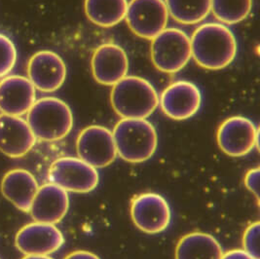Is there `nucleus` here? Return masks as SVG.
I'll list each match as a JSON object with an SVG mask.
<instances>
[{"label": "nucleus", "instance_id": "1", "mask_svg": "<svg viewBox=\"0 0 260 259\" xmlns=\"http://www.w3.org/2000/svg\"><path fill=\"white\" fill-rule=\"evenodd\" d=\"M190 43L191 58L205 70H222L236 57V37L226 25L219 23L200 25L191 36Z\"/></svg>", "mask_w": 260, "mask_h": 259}, {"label": "nucleus", "instance_id": "2", "mask_svg": "<svg viewBox=\"0 0 260 259\" xmlns=\"http://www.w3.org/2000/svg\"><path fill=\"white\" fill-rule=\"evenodd\" d=\"M110 101L122 119H146L159 106L153 85L139 76H125L112 86Z\"/></svg>", "mask_w": 260, "mask_h": 259}, {"label": "nucleus", "instance_id": "3", "mask_svg": "<svg viewBox=\"0 0 260 259\" xmlns=\"http://www.w3.org/2000/svg\"><path fill=\"white\" fill-rule=\"evenodd\" d=\"M112 135L117 155L131 164L149 160L158 146L156 129L146 119H121Z\"/></svg>", "mask_w": 260, "mask_h": 259}, {"label": "nucleus", "instance_id": "4", "mask_svg": "<svg viewBox=\"0 0 260 259\" xmlns=\"http://www.w3.org/2000/svg\"><path fill=\"white\" fill-rule=\"evenodd\" d=\"M26 114V122L36 140L42 142L60 141L73 127L71 107L58 98L45 96L37 100Z\"/></svg>", "mask_w": 260, "mask_h": 259}, {"label": "nucleus", "instance_id": "5", "mask_svg": "<svg viewBox=\"0 0 260 259\" xmlns=\"http://www.w3.org/2000/svg\"><path fill=\"white\" fill-rule=\"evenodd\" d=\"M150 51L154 67L158 71L177 73L191 59L190 37L179 28H165L152 39Z\"/></svg>", "mask_w": 260, "mask_h": 259}, {"label": "nucleus", "instance_id": "6", "mask_svg": "<svg viewBox=\"0 0 260 259\" xmlns=\"http://www.w3.org/2000/svg\"><path fill=\"white\" fill-rule=\"evenodd\" d=\"M48 177L51 183L74 193H89L96 188L100 181L96 169L76 157L55 160L50 166Z\"/></svg>", "mask_w": 260, "mask_h": 259}, {"label": "nucleus", "instance_id": "7", "mask_svg": "<svg viewBox=\"0 0 260 259\" xmlns=\"http://www.w3.org/2000/svg\"><path fill=\"white\" fill-rule=\"evenodd\" d=\"M169 16L164 0H131L125 20L136 36L152 40L167 28Z\"/></svg>", "mask_w": 260, "mask_h": 259}, {"label": "nucleus", "instance_id": "8", "mask_svg": "<svg viewBox=\"0 0 260 259\" xmlns=\"http://www.w3.org/2000/svg\"><path fill=\"white\" fill-rule=\"evenodd\" d=\"M76 151L78 158L95 169L111 165L118 156L112 132L100 125L86 127L79 133Z\"/></svg>", "mask_w": 260, "mask_h": 259}, {"label": "nucleus", "instance_id": "9", "mask_svg": "<svg viewBox=\"0 0 260 259\" xmlns=\"http://www.w3.org/2000/svg\"><path fill=\"white\" fill-rule=\"evenodd\" d=\"M131 217L141 231L158 234L169 227L172 212L164 197L157 193H142L131 203Z\"/></svg>", "mask_w": 260, "mask_h": 259}, {"label": "nucleus", "instance_id": "10", "mask_svg": "<svg viewBox=\"0 0 260 259\" xmlns=\"http://www.w3.org/2000/svg\"><path fill=\"white\" fill-rule=\"evenodd\" d=\"M216 141L226 155L243 157L250 153L258 144V130L248 118L232 116L219 126Z\"/></svg>", "mask_w": 260, "mask_h": 259}, {"label": "nucleus", "instance_id": "11", "mask_svg": "<svg viewBox=\"0 0 260 259\" xmlns=\"http://www.w3.org/2000/svg\"><path fill=\"white\" fill-rule=\"evenodd\" d=\"M67 66L59 55L52 51H39L27 63V78L36 90L53 93L63 85Z\"/></svg>", "mask_w": 260, "mask_h": 259}, {"label": "nucleus", "instance_id": "12", "mask_svg": "<svg viewBox=\"0 0 260 259\" xmlns=\"http://www.w3.org/2000/svg\"><path fill=\"white\" fill-rule=\"evenodd\" d=\"M200 89L189 81H177L169 85L162 92L159 105L166 116L174 120H186L200 109Z\"/></svg>", "mask_w": 260, "mask_h": 259}, {"label": "nucleus", "instance_id": "13", "mask_svg": "<svg viewBox=\"0 0 260 259\" xmlns=\"http://www.w3.org/2000/svg\"><path fill=\"white\" fill-rule=\"evenodd\" d=\"M64 238L54 224L34 222L22 227L15 238L17 248L25 255H49L59 250Z\"/></svg>", "mask_w": 260, "mask_h": 259}, {"label": "nucleus", "instance_id": "14", "mask_svg": "<svg viewBox=\"0 0 260 259\" xmlns=\"http://www.w3.org/2000/svg\"><path fill=\"white\" fill-rule=\"evenodd\" d=\"M91 69L96 82L113 86L127 76L129 59L121 46L105 43L95 49L91 59Z\"/></svg>", "mask_w": 260, "mask_h": 259}, {"label": "nucleus", "instance_id": "15", "mask_svg": "<svg viewBox=\"0 0 260 259\" xmlns=\"http://www.w3.org/2000/svg\"><path fill=\"white\" fill-rule=\"evenodd\" d=\"M69 209L68 192L50 182L38 188L28 212L36 222L55 225L63 219Z\"/></svg>", "mask_w": 260, "mask_h": 259}, {"label": "nucleus", "instance_id": "16", "mask_svg": "<svg viewBox=\"0 0 260 259\" xmlns=\"http://www.w3.org/2000/svg\"><path fill=\"white\" fill-rule=\"evenodd\" d=\"M36 138L26 120L0 114V151L10 158H21L36 145Z\"/></svg>", "mask_w": 260, "mask_h": 259}, {"label": "nucleus", "instance_id": "17", "mask_svg": "<svg viewBox=\"0 0 260 259\" xmlns=\"http://www.w3.org/2000/svg\"><path fill=\"white\" fill-rule=\"evenodd\" d=\"M36 101V88L28 78L11 75L0 81V111L3 114L22 116Z\"/></svg>", "mask_w": 260, "mask_h": 259}, {"label": "nucleus", "instance_id": "18", "mask_svg": "<svg viewBox=\"0 0 260 259\" xmlns=\"http://www.w3.org/2000/svg\"><path fill=\"white\" fill-rule=\"evenodd\" d=\"M39 185L35 176L24 169H15L1 180V193L20 211L29 212Z\"/></svg>", "mask_w": 260, "mask_h": 259}, {"label": "nucleus", "instance_id": "19", "mask_svg": "<svg viewBox=\"0 0 260 259\" xmlns=\"http://www.w3.org/2000/svg\"><path fill=\"white\" fill-rule=\"evenodd\" d=\"M222 247L208 233L192 232L181 237L175 250L176 259H221Z\"/></svg>", "mask_w": 260, "mask_h": 259}, {"label": "nucleus", "instance_id": "20", "mask_svg": "<svg viewBox=\"0 0 260 259\" xmlns=\"http://www.w3.org/2000/svg\"><path fill=\"white\" fill-rule=\"evenodd\" d=\"M87 18L102 27H111L125 20L127 0H85Z\"/></svg>", "mask_w": 260, "mask_h": 259}, {"label": "nucleus", "instance_id": "21", "mask_svg": "<svg viewBox=\"0 0 260 259\" xmlns=\"http://www.w3.org/2000/svg\"><path fill=\"white\" fill-rule=\"evenodd\" d=\"M169 15L182 24L204 21L211 12L212 0H164Z\"/></svg>", "mask_w": 260, "mask_h": 259}, {"label": "nucleus", "instance_id": "22", "mask_svg": "<svg viewBox=\"0 0 260 259\" xmlns=\"http://www.w3.org/2000/svg\"><path fill=\"white\" fill-rule=\"evenodd\" d=\"M252 0H212L211 11L222 24H235L247 19Z\"/></svg>", "mask_w": 260, "mask_h": 259}, {"label": "nucleus", "instance_id": "23", "mask_svg": "<svg viewBox=\"0 0 260 259\" xmlns=\"http://www.w3.org/2000/svg\"><path fill=\"white\" fill-rule=\"evenodd\" d=\"M17 60V50L11 39L0 35V77L12 71Z\"/></svg>", "mask_w": 260, "mask_h": 259}, {"label": "nucleus", "instance_id": "24", "mask_svg": "<svg viewBox=\"0 0 260 259\" xmlns=\"http://www.w3.org/2000/svg\"><path fill=\"white\" fill-rule=\"evenodd\" d=\"M259 221H256L248 226L243 236V249L255 259H259Z\"/></svg>", "mask_w": 260, "mask_h": 259}, {"label": "nucleus", "instance_id": "25", "mask_svg": "<svg viewBox=\"0 0 260 259\" xmlns=\"http://www.w3.org/2000/svg\"><path fill=\"white\" fill-rule=\"evenodd\" d=\"M259 168L249 170L245 176V185L249 192H251L257 202L259 201Z\"/></svg>", "mask_w": 260, "mask_h": 259}, {"label": "nucleus", "instance_id": "26", "mask_svg": "<svg viewBox=\"0 0 260 259\" xmlns=\"http://www.w3.org/2000/svg\"><path fill=\"white\" fill-rule=\"evenodd\" d=\"M221 259H255L244 249H231L222 254Z\"/></svg>", "mask_w": 260, "mask_h": 259}, {"label": "nucleus", "instance_id": "27", "mask_svg": "<svg viewBox=\"0 0 260 259\" xmlns=\"http://www.w3.org/2000/svg\"><path fill=\"white\" fill-rule=\"evenodd\" d=\"M63 259H101L94 252L88 250H75L69 253Z\"/></svg>", "mask_w": 260, "mask_h": 259}, {"label": "nucleus", "instance_id": "28", "mask_svg": "<svg viewBox=\"0 0 260 259\" xmlns=\"http://www.w3.org/2000/svg\"><path fill=\"white\" fill-rule=\"evenodd\" d=\"M22 259H53L49 255H25Z\"/></svg>", "mask_w": 260, "mask_h": 259}]
</instances>
